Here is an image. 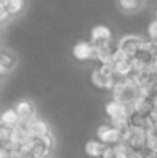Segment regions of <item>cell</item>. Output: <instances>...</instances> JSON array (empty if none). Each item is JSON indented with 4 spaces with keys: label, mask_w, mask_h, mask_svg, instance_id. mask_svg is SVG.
Masks as SVG:
<instances>
[{
    "label": "cell",
    "mask_w": 157,
    "mask_h": 158,
    "mask_svg": "<svg viewBox=\"0 0 157 158\" xmlns=\"http://www.w3.org/2000/svg\"><path fill=\"white\" fill-rule=\"evenodd\" d=\"M110 91H111V98L113 99L120 101L123 104H129V106L140 98V88L132 76L117 79Z\"/></svg>",
    "instance_id": "cell-1"
},
{
    "label": "cell",
    "mask_w": 157,
    "mask_h": 158,
    "mask_svg": "<svg viewBox=\"0 0 157 158\" xmlns=\"http://www.w3.org/2000/svg\"><path fill=\"white\" fill-rule=\"evenodd\" d=\"M96 140L102 141L107 146H117L118 143H122V131L113 125L107 123V125L98 126L96 130Z\"/></svg>",
    "instance_id": "cell-2"
},
{
    "label": "cell",
    "mask_w": 157,
    "mask_h": 158,
    "mask_svg": "<svg viewBox=\"0 0 157 158\" xmlns=\"http://www.w3.org/2000/svg\"><path fill=\"white\" fill-rule=\"evenodd\" d=\"M142 42H144V39L139 35H123L117 42V49L122 51L123 54L130 59L142 51Z\"/></svg>",
    "instance_id": "cell-3"
},
{
    "label": "cell",
    "mask_w": 157,
    "mask_h": 158,
    "mask_svg": "<svg viewBox=\"0 0 157 158\" xmlns=\"http://www.w3.org/2000/svg\"><path fill=\"white\" fill-rule=\"evenodd\" d=\"M52 146H54V136L51 133H47L42 138H36L29 158H47L51 150H52Z\"/></svg>",
    "instance_id": "cell-4"
},
{
    "label": "cell",
    "mask_w": 157,
    "mask_h": 158,
    "mask_svg": "<svg viewBox=\"0 0 157 158\" xmlns=\"http://www.w3.org/2000/svg\"><path fill=\"white\" fill-rule=\"evenodd\" d=\"M105 113L108 114L110 121H117V119H129L130 106H129V104H123V103H120V101H117V99L111 98V99L107 101V104H105Z\"/></svg>",
    "instance_id": "cell-5"
},
{
    "label": "cell",
    "mask_w": 157,
    "mask_h": 158,
    "mask_svg": "<svg viewBox=\"0 0 157 158\" xmlns=\"http://www.w3.org/2000/svg\"><path fill=\"white\" fill-rule=\"evenodd\" d=\"M73 56L76 61H93L96 56V49L91 42H76L73 47Z\"/></svg>",
    "instance_id": "cell-6"
},
{
    "label": "cell",
    "mask_w": 157,
    "mask_h": 158,
    "mask_svg": "<svg viewBox=\"0 0 157 158\" xmlns=\"http://www.w3.org/2000/svg\"><path fill=\"white\" fill-rule=\"evenodd\" d=\"M14 111L17 113V116L20 119H32L36 118V104L32 103L31 99H20L15 103V106H14Z\"/></svg>",
    "instance_id": "cell-7"
},
{
    "label": "cell",
    "mask_w": 157,
    "mask_h": 158,
    "mask_svg": "<svg viewBox=\"0 0 157 158\" xmlns=\"http://www.w3.org/2000/svg\"><path fill=\"white\" fill-rule=\"evenodd\" d=\"M111 39V31L107 27V25H95L89 32V42L93 46H98V44H105L110 42Z\"/></svg>",
    "instance_id": "cell-8"
},
{
    "label": "cell",
    "mask_w": 157,
    "mask_h": 158,
    "mask_svg": "<svg viewBox=\"0 0 157 158\" xmlns=\"http://www.w3.org/2000/svg\"><path fill=\"white\" fill-rule=\"evenodd\" d=\"M49 131V125H47L44 119H39V118H32L29 121V136L31 138H42L46 136Z\"/></svg>",
    "instance_id": "cell-9"
},
{
    "label": "cell",
    "mask_w": 157,
    "mask_h": 158,
    "mask_svg": "<svg viewBox=\"0 0 157 158\" xmlns=\"http://www.w3.org/2000/svg\"><path fill=\"white\" fill-rule=\"evenodd\" d=\"M115 81H117L115 77H108V76H105V74H102V73L98 71V67L91 71V82H93V84H95L98 89L110 91V89L113 88Z\"/></svg>",
    "instance_id": "cell-10"
},
{
    "label": "cell",
    "mask_w": 157,
    "mask_h": 158,
    "mask_svg": "<svg viewBox=\"0 0 157 158\" xmlns=\"http://www.w3.org/2000/svg\"><path fill=\"white\" fill-rule=\"evenodd\" d=\"M130 111L137 113V114H142V116H149L154 111V104H152L150 98L140 96L137 101H133V103L130 104Z\"/></svg>",
    "instance_id": "cell-11"
},
{
    "label": "cell",
    "mask_w": 157,
    "mask_h": 158,
    "mask_svg": "<svg viewBox=\"0 0 157 158\" xmlns=\"http://www.w3.org/2000/svg\"><path fill=\"white\" fill-rule=\"evenodd\" d=\"M108 146L103 145L102 141L98 140H89L86 145H85V153H86L88 158H103L105 153H107Z\"/></svg>",
    "instance_id": "cell-12"
},
{
    "label": "cell",
    "mask_w": 157,
    "mask_h": 158,
    "mask_svg": "<svg viewBox=\"0 0 157 158\" xmlns=\"http://www.w3.org/2000/svg\"><path fill=\"white\" fill-rule=\"evenodd\" d=\"M15 64H17L15 54H14L12 51H9V49H5V47H0V67L9 73L10 69L15 67Z\"/></svg>",
    "instance_id": "cell-13"
},
{
    "label": "cell",
    "mask_w": 157,
    "mask_h": 158,
    "mask_svg": "<svg viewBox=\"0 0 157 158\" xmlns=\"http://www.w3.org/2000/svg\"><path fill=\"white\" fill-rule=\"evenodd\" d=\"M19 116L17 113L14 111V108H10V110H5L0 114V125H5V126H10V128H15L17 123H19Z\"/></svg>",
    "instance_id": "cell-14"
},
{
    "label": "cell",
    "mask_w": 157,
    "mask_h": 158,
    "mask_svg": "<svg viewBox=\"0 0 157 158\" xmlns=\"http://www.w3.org/2000/svg\"><path fill=\"white\" fill-rule=\"evenodd\" d=\"M117 3L123 12H137L144 7V0H117Z\"/></svg>",
    "instance_id": "cell-15"
},
{
    "label": "cell",
    "mask_w": 157,
    "mask_h": 158,
    "mask_svg": "<svg viewBox=\"0 0 157 158\" xmlns=\"http://www.w3.org/2000/svg\"><path fill=\"white\" fill-rule=\"evenodd\" d=\"M5 9L9 12V15H17L24 9V0H7Z\"/></svg>",
    "instance_id": "cell-16"
},
{
    "label": "cell",
    "mask_w": 157,
    "mask_h": 158,
    "mask_svg": "<svg viewBox=\"0 0 157 158\" xmlns=\"http://www.w3.org/2000/svg\"><path fill=\"white\" fill-rule=\"evenodd\" d=\"M149 39L150 40H157V20H152L149 24Z\"/></svg>",
    "instance_id": "cell-17"
},
{
    "label": "cell",
    "mask_w": 157,
    "mask_h": 158,
    "mask_svg": "<svg viewBox=\"0 0 157 158\" xmlns=\"http://www.w3.org/2000/svg\"><path fill=\"white\" fill-rule=\"evenodd\" d=\"M0 158H12V152L7 146H2L0 148Z\"/></svg>",
    "instance_id": "cell-18"
},
{
    "label": "cell",
    "mask_w": 157,
    "mask_h": 158,
    "mask_svg": "<svg viewBox=\"0 0 157 158\" xmlns=\"http://www.w3.org/2000/svg\"><path fill=\"white\" fill-rule=\"evenodd\" d=\"M149 69H150L152 73H155V74H157V54H155V56H152L150 64H149Z\"/></svg>",
    "instance_id": "cell-19"
},
{
    "label": "cell",
    "mask_w": 157,
    "mask_h": 158,
    "mask_svg": "<svg viewBox=\"0 0 157 158\" xmlns=\"http://www.w3.org/2000/svg\"><path fill=\"white\" fill-rule=\"evenodd\" d=\"M152 17H154V20H157V5L154 7V10H152Z\"/></svg>",
    "instance_id": "cell-20"
}]
</instances>
